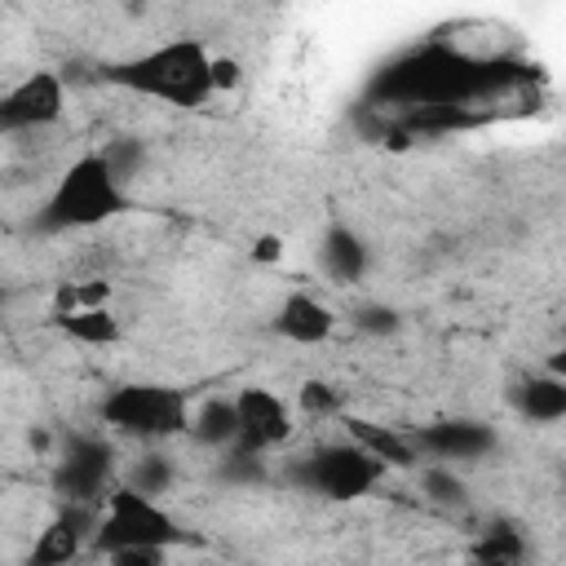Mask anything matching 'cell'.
Returning <instances> with one entry per match:
<instances>
[{"label": "cell", "instance_id": "obj_7", "mask_svg": "<svg viewBox=\"0 0 566 566\" xmlns=\"http://www.w3.org/2000/svg\"><path fill=\"white\" fill-rule=\"evenodd\" d=\"M49 486L62 504H102L115 486V442L102 433H66L57 442Z\"/></svg>", "mask_w": 566, "mask_h": 566}, {"label": "cell", "instance_id": "obj_9", "mask_svg": "<svg viewBox=\"0 0 566 566\" xmlns=\"http://www.w3.org/2000/svg\"><path fill=\"white\" fill-rule=\"evenodd\" d=\"M234 420H239V442L243 451H256V455H270L279 451L283 442H292L296 433V411L292 402L270 389V385H243L234 389Z\"/></svg>", "mask_w": 566, "mask_h": 566}, {"label": "cell", "instance_id": "obj_11", "mask_svg": "<svg viewBox=\"0 0 566 566\" xmlns=\"http://www.w3.org/2000/svg\"><path fill=\"white\" fill-rule=\"evenodd\" d=\"M93 522H97L93 504H62L53 513V522L35 535L27 566H71L93 544Z\"/></svg>", "mask_w": 566, "mask_h": 566}, {"label": "cell", "instance_id": "obj_4", "mask_svg": "<svg viewBox=\"0 0 566 566\" xmlns=\"http://www.w3.org/2000/svg\"><path fill=\"white\" fill-rule=\"evenodd\" d=\"M181 544H190V535L168 513V504L155 500V495L133 491L128 482H115L106 491V500L97 504V522H93V544L88 548L102 553V557H111L119 548H164V553H172Z\"/></svg>", "mask_w": 566, "mask_h": 566}, {"label": "cell", "instance_id": "obj_17", "mask_svg": "<svg viewBox=\"0 0 566 566\" xmlns=\"http://www.w3.org/2000/svg\"><path fill=\"white\" fill-rule=\"evenodd\" d=\"M186 438L199 442L203 451H226L239 442V420H234V402L230 398H203L190 407V424H186Z\"/></svg>", "mask_w": 566, "mask_h": 566}, {"label": "cell", "instance_id": "obj_15", "mask_svg": "<svg viewBox=\"0 0 566 566\" xmlns=\"http://www.w3.org/2000/svg\"><path fill=\"white\" fill-rule=\"evenodd\" d=\"M345 438L358 442L367 455H376L385 469H402V473L420 469V451H416L411 433H398V429H389V424H380V420L345 416Z\"/></svg>", "mask_w": 566, "mask_h": 566}, {"label": "cell", "instance_id": "obj_8", "mask_svg": "<svg viewBox=\"0 0 566 566\" xmlns=\"http://www.w3.org/2000/svg\"><path fill=\"white\" fill-rule=\"evenodd\" d=\"M62 115H66V80L53 66H35L0 93V137L53 128Z\"/></svg>", "mask_w": 566, "mask_h": 566}, {"label": "cell", "instance_id": "obj_25", "mask_svg": "<svg viewBox=\"0 0 566 566\" xmlns=\"http://www.w3.org/2000/svg\"><path fill=\"white\" fill-rule=\"evenodd\" d=\"M243 84V66H239V57H230V53H212V93L221 97V93H234Z\"/></svg>", "mask_w": 566, "mask_h": 566}, {"label": "cell", "instance_id": "obj_5", "mask_svg": "<svg viewBox=\"0 0 566 566\" xmlns=\"http://www.w3.org/2000/svg\"><path fill=\"white\" fill-rule=\"evenodd\" d=\"M97 420L115 438L168 442V438H181L190 424V394L177 385H159V380H124L102 394Z\"/></svg>", "mask_w": 566, "mask_h": 566}, {"label": "cell", "instance_id": "obj_24", "mask_svg": "<svg viewBox=\"0 0 566 566\" xmlns=\"http://www.w3.org/2000/svg\"><path fill=\"white\" fill-rule=\"evenodd\" d=\"M102 159H106V164H111V172L128 186V181L146 168V146H142L137 137H115V142H106V146H102Z\"/></svg>", "mask_w": 566, "mask_h": 566}, {"label": "cell", "instance_id": "obj_1", "mask_svg": "<svg viewBox=\"0 0 566 566\" xmlns=\"http://www.w3.org/2000/svg\"><path fill=\"white\" fill-rule=\"evenodd\" d=\"M509 71L500 62L473 57L447 40H429L420 49H407L389 66H380L367 84V97L380 106L407 111H464L486 88H500Z\"/></svg>", "mask_w": 566, "mask_h": 566}, {"label": "cell", "instance_id": "obj_22", "mask_svg": "<svg viewBox=\"0 0 566 566\" xmlns=\"http://www.w3.org/2000/svg\"><path fill=\"white\" fill-rule=\"evenodd\" d=\"M349 323H354L363 336H376V340L402 332V314H398L389 301H358V305L349 310Z\"/></svg>", "mask_w": 566, "mask_h": 566}, {"label": "cell", "instance_id": "obj_20", "mask_svg": "<svg viewBox=\"0 0 566 566\" xmlns=\"http://www.w3.org/2000/svg\"><path fill=\"white\" fill-rule=\"evenodd\" d=\"M133 491H142V495H155V500H164L168 495V486L177 482V464L164 455V451H146L142 460H133V469H128V478H124Z\"/></svg>", "mask_w": 566, "mask_h": 566}, {"label": "cell", "instance_id": "obj_13", "mask_svg": "<svg viewBox=\"0 0 566 566\" xmlns=\"http://www.w3.org/2000/svg\"><path fill=\"white\" fill-rule=\"evenodd\" d=\"M509 407L526 424H557V420H566V376L548 371V367L522 371L509 385Z\"/></svg>", "mask_w": 566, "mask_h": 566}, {"label": "cell", "instance_id": "obj_12", "mask_svg": "<svg viewBox=\"0 0 566 566\" xmlns=\"http://www.w3.org/2000/svg\"><path fill=\"white\" fill-rule=\"evenodd\" d=\"M336 310L323 301V296H314V292H287L283 301H279V310H274V318H270V332L279 336V340H287V345H323V340H332V332H336Z\"/></svg>", "mask_w": 566, "mask_h": 566}, {"label": "cell", "instance_id": "obj_6", "mask_svg": "<svg viewBox=\"0 0 566 566\" xmlns=\"http://www.w3.org/2000/svg\"><path fill=\"white\" fill-rule=\"evenodd\" d=\"M385 464L376 455H367L358 442L349 438H332L310 447L301 460H292L287 482L301 486L305 495L332 500V504H349V500H367L380 482H385Z\"/></svg>", "mask_w": 566, "mask_h": 566}, {"label": "cell", "instance_id": "obj_16", "mask_svg": "<svg viewBox=\"0 0 566 566\" xmlns=\"http://www.w3.org/2000/svg\"><path fill=\"white\" fill-rule=\"evenodd\" d=\"M53 327L71 340V345H84V349H111L124 340V323L111 305H88V310H62L53 314Z\"/></svg>", "mask_w": 566, "mask_h": 566}, {"label": "cell", "instance_id": "obj_10", "mask_svg": "<svg viewBox=\"0 0 566 566\" xmlns=\"http://www.w3.org/2000/svg\"><path fill=\"white\" fill-rule=\"evenodd\" d=\"M411 442H416L420 460L429 455L433 464H451V460L473 464V460H486V455L500 447L495 429L482 424V420H469V416H451V420L420 424V429L411 433Z\"/></svg>", "mask_w": 566, "mask_h": 566}, {"label": "cell", "instance_id": "obj_19", "mask_svg": "<svg viewBox=\"0 0 566 566\" xmlns=\"http://www.w3.org/2000/svg\"><path fill=\"white\" fill-rule=\"evenodd\" d=\"M420 491H424L429 504H442V509H464L469 504V482L451 464H424L420 469Z\"/></svg>", "mask_w": 566, "mask_h": 566}, {"label": "cell", "instance_id": "obj_2", "mask_svg": "<svg viewBox=\"0 0 566 566\" xmlns=\"http://www.w3.org/2000/svg\"><path fill=\"white\" fill-rule=\"evenodd\" d=\"M102 84L124 88L133 97L164 102L172 111H203L212 93V49L199 35H168L133 57H115L102 66Z\"/></svg>", "mask_w": 566, "mask_h": 566}, {"label": "cell", "instance_id": "obj_3", "mask_svg": "<svg viewBox=\"0 0 566 566\" xmlns=\"http://www.w3.org/2000/svg\"><path fill=\"white\" fill-rule=\"evenodd\" d=\"M128 208H133V195L111 172L102 150H84L57 172L53 190L44 195V203L35 212V226H40V234H75V230H97V226L124 217Z\"/></svg>", "mask_w": 566, "mask_h": 566}, {"label": "cell", "instance_id": "obj_27", "mask_svg": "<svg viewBox=\"0 0 566 566\" xmlns=\"http://www.w3.org/2000/svg\"><path fill=\"white\" fill-rule=\"evenodd\" d=\"M283 234H256L252 239V248H248V256L256 261V265H279L283 261Z\"/></svg>", "mask_w": 566, "mask_h": 566}, {"label": "cell", "instance_id": "obj_14", "mask_svg": "<svg viewBox=\"0 0 566 566\" xmlns=\"http://www.w3.org/2000/svg\"><path fill=\"white\" fill-rule=\"evenodd\" d=\"M318 265H323V274H327L332 283L354 287V283H363L367 270H371V248H367V239H363L354 226L327 221L323 234H318Z\"/></svg>", "mask_w": 566, "mask_h": 566}, {"label": "cell", "instance_id": "obj_18", "mask_svg": "<svg viewBox=\"0 0 566 566\" xmlns=\"http://www.w3.org/2000/svg\"><path fill=\"white\" fill-rule=\"evenodd\" d=\"M469 557H473V566H522L526 562V539L509 522H495L473 539Z\"/></svg>", "mask_w": 566, "mask_h": 566}, {"label": "cell", "instance_id": "obj_21", "mask_svg": "<svg viewBox=\"0 0 566 566\" xmlns=\"http://www.w3.org/2000/svg\"><path fill=\"white\" fill-rule=\"evenodd\" d=\"M292 411H301L305 420H332V416L345 411V394H340L332 380L310 376V380L296 389V407H292Z\"/></svg>", "mask_w": 566, "mask_h": 566}, {"label": "cell", "instance_id": "obj_26", "mask_svg": "<svg viewBox=\"0 0 566 566\" xmlns=\"http://www.w3.org/2000/svg\"><path fill=\"white\" fill-rule=\"evenodd\" d=\"M106 562L111 566H168V553L164 548H119Z\"/></svg>", "mask_w": 566, "mask_h": 566}, {"label": "cell", "instance_id": "obj_28", "mask_svg": "<svg viewBox=\"0 0 566 566\" xmlns=\"http://www.w3.org/2000/svg\"><path fill=\"white\" fill-rule=\"evenodd\" d=\"M27 442H31L35 451H49V433H44V429H31V433H27Z\"/></svg>", "mask_w": 566, "mask_h": 566}, {"label": "cell", "instance_id": "obj_23", "mask_svg": "<svg viewBox=\"0 0 566 566\" xmlns=\"http://www.w3.org/2000/svg\"><path fill=\"white\" fill-rule=\"evenodd\" d=\"M217 473L234 486H256V482H265V455L243 451V447H226L217 460Z\"/></svg>", "mask_w": 566, "mask_h": 566}]
</instances>
